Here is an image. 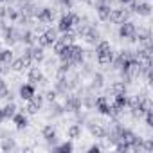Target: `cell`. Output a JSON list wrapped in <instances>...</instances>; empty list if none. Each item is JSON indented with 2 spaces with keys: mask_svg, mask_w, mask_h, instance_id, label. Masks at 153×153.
<instances>
[{
  "mask_svg": "<svg viewBox=\"0 0 153 153\" xmlns=\"http://www.w3.org/2000/svg\"><path fill=\"white\" fill-rule=\"evenodd\" d=\"M59 40H61L63 43H67V45H68V43H74V40H76V34H74L72 31H67V33H63V36H61Z\"/></svg>",
  "mask_w": 153,
  "mask_h": 153,
  "instance_id": "obj_30",
  "label": "cell"
},
{
  "mask_svg": "<svg viewBox=\"0 0 153 153\" xmlns=\"http://www.w3.org/2000/svg\"><path fill=\"white\" fill-rule=\"evenodd\" d=\"M63 114H65V106L56 103V101H52L51 103V115H63Z\"/></svg>",
  "mask_w": 153,
  "mask_h": 153,
  "instance_id": "obj_26",
  "label": "cell"
},
{
  "mask_svg": "<svg viewBox=\"0 0 153 153\" xmlns=\"http://www.w3.org/2000/svg\"><path fill=\"white\" fill-rule=\"evenodd\" d=\"M72 149H74L72 142H63V144H59V146L54 148V151H59V153H70Z\"/></svg>",
  "mask_w": 153,
  "mask_h": 153,
  "instance_id": "obj_27",
  "label": "cell"
},
{
  "mask_svg": "<svg viewBox=\"0 0 153 153\" xmlns=\"http://www.w3.org/2000/svg\"><path fill=\"white\" fill-rule=\"evenodd\" d=\"M2 110H4V114H6V119H13V115L16 114V105H15L13 101H9Z\"/></svg>",
  "mask_w": 153,
  "mask_h": 153,
  "instance_id": "obj_25",
  "label": "cell"
},
{
  "mask_svg": "<svg viewBox=\"0 0 153 153\" xmlns=\"http://www.w3.org/2000/svg\"><path fill=\"white\" fill-rule=\"evenodd\" d=\"M45 97H47V101H49V103H52V101H56V97H58V92H56V90H47Z\"/></svg>",
  "mask_w": 153,
  "mask_h": 153,
  "instance_id": "obj_38",
  "label": "cell"
},
{
  "mask_svg": "<svg viewBox=\"0 0 153 153\" xmlns=\"http://www.w3.org/2000/svg\"><path fill=\"white\" fill-rule=\"evenodd\" d=\"M43 34L47 36V40H49V43H51V45L58 40V36H56V29H45V31H43Z\"/></svg>",
  "mask_w": 153,
  "mask_h": 153,
  "instance_id": "obj_32",
  "label": "cell"
},
{
  "mask_svg": "<svg viewBox=\"0 0 153 153\" xmlns=\"http://www.w3.org/2000/svg\"><path fill=\"white\" fill-rule=\"evenodd\" d=\"M11 68H13V70H16V72H22V70L25 68V65H24V59H22V58H18V59H13V61H11Z\"/></svg>",
  "mask_w": 153,
  "mask_h": 153,
  "instance_id": "obj_31",
  "label": "cell"
},
{
  "mask_svg": "<svg viewBox=\"0 0 153 153\" xmlns=\"http://www.w3.org/2000/svg\"><path fill=\"white\" fill-rule=\"evenodd\" d=\"M108 94L112 96H117V94H126V85L123 81H114L112 87L108 88Z\"/></svg>",
  "mask_w": 153,
  "mask_h": 153,
  "instance_id": "obj_18",
  "label": "cell"
},
{
  "mask_svg": "<svg viewBox=\"0 0 153 153\" xmlns=\"http://www.w3.org/2000/svg\"><path fill=\"white\" fill-rule=\"evenodd\" d=\"M133 13H137V15H140V16H149V15H151V6H149L148 2H139Z\"/></svg>",
  "mask_w": 153,
  "mask_h": 153,
  "instance_id": "obj_19",
  "label": "cell"
},
{
  "mask_svg": "<svg viewBox=\"0 0 153 153\" xmlns=\"http://www.w3.org/2000/svg\"><path fill=\"white\" fill-rule=\"evenodd\" d=\"M79 22H81V18H79L78 15H74V13H67V15H63V16L59 18V22H58V31L67 33V31H70L74 25H78Z\"/></svg>",
  "mask_w": 153,
  "mask_h": 153,
  "instance_id": "obj_1",
  "label": "cell"
},
{
  "mask_svg": "<svg viewBox=\"0 0 153 153\" xmlns=\"http://www.w3.org/2000/svg\"><path fill=\"white\" fill-rule=\"evenodd\" d=\"M16 148V144H15V139H2V144H0V149H2V151H11V149H15Z\"/></svg>",
  "mask_w": 153,
  "mask_h": 153,
  "instance_id": "obj_24",
  "label": "cell"
},
{
  "mask_svg": "<svg viewBox=\"0 0 153 153\" xmlns=\"http://www.w3.org/2000/svg\"><path fill=\"white\" fill-rule=\"evenodd\" d=\"M4 18H6V7L0 6V20H4Z\"/></svg>",
  "mask_w": 153,
  "mask_h": 153,
  "instance_id": "obj_43",
  "label": "cell"
},
{
  "mask_svg": "<svg viewBox=\"0 0 153 153\" xmlns=\"http://www.w3.org/2000/svg\"><path fill=\"white\" fill-rule=\"evenodd\" d=\"M130 15H131V11H130V9H126V7H123V9H112V11H110L108 20H110L112 24L121 25L123 22H126V20H128V16H130Z\"/></svg>",
  "mask_w": 153,
  "mask_h": 153,
  "instance_id": "obj_3",
  "label": "cell"
},
{
  "mask_svg": "<svg viewBox=\"0 0 153 153\" xmlns=\"http://www.w3.org/2000/svg\"><path fill=\"white\" fill-rule=\"evenodd\" d=\"M36 20H38L40 24H52V20H54V11H52L51 7H42V9H38Z\"/></svg>",
  "mask_w": 153,
  "mask_h": 153,
  "instance_id": "obj_5",
  "label": "cell"
},
{
  "mask_svg": "<svg viewBox=\"0 0 153 153\" xmlns=\"http://www.w3.org/2000/svg\"><path fill=\"white\" fill-rule=\"evenodd\" d=\"M88 151H92V153H94V151H101V146H99V144H94V146L88 148Z\"/></svg>",
  "mask_w": 153,
  "mask_h": 153,
  "instance_id": "obj_42",
  "label": "cell"
},
{
  "mask_svg": "<svg viewBox=\"0 0 153 153\" xmlns=\"http://www.w3.org/2000/svg\"><path fill=\"white\" fill-rule=\"evenodd\" d=\"M96 9H97V16H99V20L108 22V16H110L112 7H110L108 4H99V6H96Z\"/></svg>",
  "mask_w": 153,
  "mask_h": 153,
  "instance_id": "obj_16",
  "label": "cell"
},
{
  "mask_svg": "<svg viewBox=\"0 0 153 153\" xmlns=\"http://www.w3.org/2000/svg\"><path fill=\"white\" fill-rule=\"evenodd\" d=\"M18 40H20V42H24L25 45H33V43L36 42V36H34L31 31H24V33H20Z\"/></svg>",
  "mask_w": 153,
  "mask_h": 153,
  "instance_id": "obj_22",
  "label": "cell"
},
{
  "mask_svg": "<svg viewBox=\"0 0 153 153\" xmlns=\"http://www.w3.org/2000/svg\"><path fill=\"white\" fill-rule=\"evenodd\" d=\"M58 2H59L63 7H67V9H70V7L74 6V0H58Z\"/></svg>",
  "mask_w": 153,
  "mask_h": 153,
  "instance_id": "obj_39",
  "label": "cell"
},
{
  "mask_svg": "<svg viewBox=\"0 0 153 153\" xmlns=\"http://www.w3.org/2000/svg\"><path fill=\"white\" fill-rule=\"evenodd\" d=\"M54 90H56L58 94H67V92H68L67 76H61V74H58V79H56V83H54Z\"/></svg>",
  "mask_w": 153,
  "mask_h": 153,
  "instance_id": "obj_11",
  "label": "cell"
},
{
  "mask_svg": "<svg viewBox=\"0 0 153 153\" xmlns=\"http://www.w3.org/2000/svg\"><path fill=\"white\" fill-rule=\"evenodd\" d=\"M88 43H92V45H96L99 40H101V34H99V31L96 29V27H90L88 25V29H87V33H85V36H83Z\"/></svg>",
  "mask_w": 153,
  "mask_h": 153,
  "instance_id": "obj_12",
  "label": "cell"
},
{
  "mask_svg": "<svg viewBox=\"0 0 153 153\" xmlns=\"http://www.w3.org/2000/svg\"><path fill=\"white\" fill-rule=\"evenodd\" d=\"M67 83H68V90L70 88H78L79 87V74H74L70 79L67 78Z\"/></svg>",
  "mask_w": 153,
  "mask_h": 153,
  "instance_id": "obj_29",
  "label": "cell"
},
{
  "mask_svg": "<svg viewBox=\"0 0 153 153\" xmlns=\"http://www.w3.org/2000/svg\"><path fill=\"white\" fill-rule=\"evenodd\" d=\"M103 85H105V76L101 72H92V85L88 88L94 90V88H101Z\"/></svg>",
  "mask_w": 153,
  "mask_h": 153,
  "instance_id": "obj_17",
  "label": "cell"
},
{
  "mask_svg": "<svg viewBox=\"0 0 153 153\" xmlns=\"http://www.w3.org/2000/svg\"><path fill=\"white\" fill-rule=\"evenodd\" d=\"M34 92H36V90H34V85H33V83H25V85L20 87V97L25 99V101H29V99L34 96Z\"/></svg>",
  "mask_w": 153,
  "mask_h": 153,
  "instance_id": "obj_13",
  "label": "cell"
},
{
  "mask_svg": "<svg viewBox=\"0 0 153 153\" xmlns=\"http://www.w3.org/2000/svg\"><path fill=\"white\" fill-rule=\"evenodd\" d=\"M18 36H20V33H18L15 27H6V29H4V42H6L9 47L18 42Z\"/></svg>",
  "mask_w": 153,
  "mask_h": 153,
  "instance_id": "obj_10",
  "label": "cell"
},
{
  "mask_svg": "<svg viewBox=\"0 0 153 153\" xmlns=\"http://www.w3.org/2000/svg\"><path fill=\"white\" fill-rule=\"evenodd\" d=\"M42 78H43V74H42V70L38 68V67H33V68H29V74H27V79H29V83H40L42 81Z\"/></svg>",
  "mask_w": 153,
  "mask_h": 153,
  "instance_id": "obj_15",
  "label": "cell"
},
{
  "mask_svg": "<svg viewBox=\"0 0 153 153\" xmlns=\"http://www.w3.org/2000/svg\"><path fill=\"white\" fill-rule=\"evenodd\" d=\"M65 45H67V43H63V42H61V40L58 38V40H56V42L52 43V47H54V52H56V54H59V52L63 51V47H65Z\"/></svg>",
  "mask_w": 153,
  "mask_h": 153,
  "instance_id": "obj_34",
  "label": "cell"
},
{
  "mask_svg": "<svg viewBox=\"0 0 153 153\" xmlns=\"http://www.w3.org/2000/svg\"><path fill=\"white\" fill-rule=\"evenodd\" d=\"M42 135H43V139L47 140V144H51V146H54V144L58 142L56 130H54V126H52V124H45V126L42 128Z\"/></svg>",
  "mask_w": 153,
  "mask_h": 153,
  "instance_id": "obj_6",
  "label": "cell"
},
{
  "mask_svg": "<svg viewBox=\"0 0 153 153\" xmlns=\"http://www.w3.org/2000/svg\"><path fill=\"white\" fill-rule=\"evenodd\" d=\"M29 101H33L34 105H38V106L42 108V105H43V96H42V94H36V92H34V96H33V97H31Z\"/></svg>",
  "mask_w": 153,
  "mask_h": 153,
  "instance_id": "obj_35",
  "label": "cell"
},
{
  "mask_svg": "<svg viewBox=\"0 0 153 153\" xmlns=\"http://www.w3.org/2000/svg\"><path fill=\"white\" fill-rule=\"evenodd\" d=\"M34 29H36V33H38V34H42V33L45 31V29H43V24H40V22L36 24V27H34Z\"/></svg>",
  "mask_w": 153,
  "mask_h": 153,
  "instance_id": "obj_41",
  "label": "cell"
},
{
  "mask_svg": "<svg viewBox=\"0 0 153 153\" xmlns=\"http://www.w3.org/2000/svg\"><path fill=\"white\" fill-rule=\"evenodd\" d=\"M63 106H65V112H74V114L79 112L81 106H83V105H81V97H79V96H67Z\"/></svg>",
  "mask_w": 153,
  "mask_h": 153,
  "instance_id": "obj_4",
  "label": "cell"
},
{
  "mask_svg": "<svg viewBox=\"0 0 153 153\" xmlns=\"http://www.w3.org/2000/svg\"><path fill=\"white\" fill-rule=\"evenodd\" d=\"M25 110H27L29 114H38V110H40V106H38V105H34L33 101H29V103H27V108H25Z\"/></svg>",
  "mask_w": 153,
  "mask_h": 153,
  "instance_id": "obj_36",
  "label": "cell"
},
{
  "mask_svg": "<svg viewBox=\"0 0 153 153\" xmlns=\"http://www.w3.org/2000/svg\"><path fill=\"white\" fill-rule=\"evenodd\" d=\"M83 76H92V65L90 63L83 65Z\"/></svg>",
  "mask_w": 153,
  "mask_h": 153,
  "instance_id": "obj_40",
  "label": "cell"
},
{
  "mask_svg": "<svg viewBox=\"0 0 153 153\" xmlns=\"http://www.w3.org/2000/svg\"><path fill=\"white\" fill-rule=\"evenodd\" d=\"M88 128H90V133L96 137V139H105L106 137V128L101 124V123H94V121H90L88 123Z\"/></svg>",
  "mask_w": 153,
  "mask_h": 153,
  "instance_id": "obj_9",
  "label": "cell"
},
{
  "mask_svg": "<svg viewBox=\"0 0 153 153\" xmlns=\"http://www.w3.org/2000/svg\"><path fill=\"white\" fill-rule=\"evenodd\" d=\"M103 2H105V4H108V6H110V4H114V2H115V0H103Z\"/></svg>",
  "mask_w": 153,
  "mask_h": 153,
  "instance_id": "obj_46",
  "label": "cell"
},
{
  "mask_svg": "<svg viewBox=\"0 0 153 153\" xmlns=\"http://www.w3.org/2000/svg\"><path fill=\"white\" fill-rule=\"evenodd\" d=\"M68 72H70V63H68V61H61V65H59V68H58V74L67 76Z\"/></svg>",
  "mask_w": 153,
  "mask_h": 153,
  "instance_id": "obj_33",
  "label": "cell"
},
{
  "mask_svg": "<svg viewBox=\"0 0 153 153\" xmlns=\"http://www.w3.org/2000/svg\"><path fill=\"white\" fill-rule=\"evenodd\" d=\"M67 135H68V139H79L81 137V124H70L68 126V130H67Z\"/></svg>",
  "mask_w": 153,
  "mask_h": 153,
  "instance_id": "obj_21",
  "label": "cell"
},
{
  "mask_svg": "<svg viewBox=\"0 0 153 153\" xmlns=\"http://www.w3.org/2000/svg\"><path fill=\"white\" fill-rule=\"evenodd\" d=\"M13 123H15V126H16V130H24V128H27V124H29V121H27V117H25V114L24 112H16L15 115H13Z\"/></svg>",
  "mask_w": 153,
  "mask_h": 153,
  "instance_id": "obj_14",
  "label": "cell"
},
{
  "mask_svg": "<svg viewBox=\"0 0 153 153\" xmlns=\"http://www.w3.org/2000/svg\"><path fill=\"white\" fill-rule=\"evenodd\" d=\"M137 33V27H135V24L133 22H123L121 25H119V36L121 38H130L131 34H135Z\"/></svg>",
  "mask_w": 153,
  "mask_h": 153,
  "instance_id": "obj_7",
  "label": "cell"
},
{
  "mask_svg": "<svg viewBox=\"0 0 153 153\" xmlns=\"http://www.w3.org/2000/svg\"><path fill=\"white\" fill-rule=\"evenodd\" d=\"M6 16H7L9 20L16 22L18 16H20V13H18V9H15V7H6Z\"/></svg>",
  "mask_w": 153,
  "mask_h": 153,
  "instance_id": "obj_28",
  "label": "cell"
},
{
  "mask_svg": "<svg viewBox=\"0 0 153 153\" xmlns=\"http://www.w3.org/2000/svg\"><path fill=\"white\" fill-rule=\"evenodd\" d=\"M96 58H101V56H108V54H112L114 51H112V47H110V43L106 42V40H99L97 43H96Z\"/></svg>",
  "mask_w": 153,
  "mask_h": 153,
  "instance_id": "obj_8",
  "label": "cell"
},
{
  "mask_svg": "<svg viewBox=\"0 0 153 153\" xmlns=\"http://www.w3.org/2000/svg\"><path fill=\"white\" fill-rule=\"evenodd\" d=\"M119 2H121V4H123V6H128V4H130V2H131V0H119Z\"/></svg>",
  "mask_w": 153,
  "mask_h": 153,
  "instance_id": "obj_45",
  "label": "cell"
},
{
  "mask_svg": "<svg viewBox=\"0 0 153 153\" xmlns=\"http://www.w3.org/2000/svg\"><path fill=\"white\" fill-rule=\"evenodd\" d=\"M43 58H45V54H43V47H33V52H31V59L33 61H43Z\"/></svg>",
  "mask_w": 153,
  "mask_h": 153,
  "instance_id": "obj_23",
  "label": "cell"
},
{
  "mask_svg": "<svg viewBox=\"0 0 153 153\" xmlns=\"http://www.w3.org/2000/svg\"><path fill=\"white\" fill-rule=\"evenodd\" d=\"M144 117H146V126L151 128V126H153V114H151V110L144 112Z\"/></svg>",
  "mask_w": 153,
  "mask_h": 153,
  "instance_id": "obj_37",
  "label": "cell"
},
{
  "mask_svg": "<svg viewBox=\"0 0 153 153\" xmlns=\"http://www.w3.org/2000/svg\"><path fill=\"white\" fill-rule=\"evenodd\" d=\"M4 121H6V114H4V110H2V108H0V124H2Z\"/></svg>",
  "mask_w": 153,
  "mask_h": 153,
  "instance_id": "obj_44",
  "label": "cell"
},
{
  "mask_svg": "<svg viewBox=\"0 0 153 153\" xmlns=\"http://www.w3.org/2000/svg\"><path fill=\"white\" fill-rule=\"evenodd\" d=\"M114 106H117L119 110H124L126 106H128V97H126V94H117V96H114V103H112Z\"/></svg>",
  "mask_w": 153,
  "mask_h": 153,
  "instance_id": "obj_20",
  "label": "cell"
},
{
  "mask_svg": "<svg viewBox=\"0 0 153 153\" xmlns=\"http://www.w3.org/2000/svg\"><path fill=\"white\" fill-rule=\"evenodd\" d=\"M83 59H85V51L76 43H68V61L72 65H79L83 63Z\"/></svg>",
  "mask_w": 153,
  "mask_h": 153,
  "instance_id": "obj_2",
  "label": "cell"
}]
</instances>
